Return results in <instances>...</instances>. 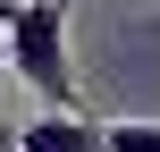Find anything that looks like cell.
<instances>
[{"label":"cell","instance_id":"cell-1","mask_svg":"<svg viewBox=\"0 0 160 152\" xmlns=\"http://www.w3.org/2000/svg\"><path fill=\"white\" fill-rule=\"evenodd\" d=\"M8 34V76L42 93V110H76V51H68V0H17Z\"/></svg>","mask_w":160,"mask_h":152},{"label":"cell","instance_id":"cell-2","mask_svg":"<svg viewBox=\"0 0 160 152\" xmlns=\"http://www.w3.org/2000/svg\"><path fill=\"white\" fill-rule=\"evenodd\" d=\"M17 152H101V127L84 110H42L34 127H17Z\"/></svg>","mask_w":160,"mask_h":152},{"label":"cell","instance_id":"cell-3","mask_svg":"<svg viewBox=\"0 0 160 152\" xmlns=\"http://www.w3.org/2000/svg\"><path fill=\"white\" fill-rule=\"evenodd\" d=\"M101 152H160V127H143V118H118V127H101Z\"/></svg>","mask_w":160,"mask_h":152},{"label":"cell","instance_id":"cell-4","mask_svg":"<svg viewBox=\"0 0 160 152\" xmlns=\"http://www.w3.org/2000/svg\"><path fill=\"white\" fill-rule=\"evenodd\" d=\"M0 76H8V59H0Z\"/></svg>","mask_w":160,"mask_h":152}]
</instances>
